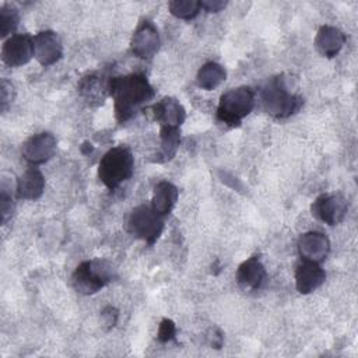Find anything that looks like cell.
I'll list each match as a JSON object with an SVG mask.
<instances>
[{
  "label": "cell",
  "instance_id": "8fae6325",
  "mask_svg": "<svg viewBox=\"0 0 358 358\" xmlns=\"http://www.w3.org/2000/svg\"><path fill=\"white\" fill-rule=\"evenodd\" d=\"M35 59L45 67L55 64L63 56V45L53 31H42L35 35Z\"/></svg>",
  "mask_w": 358,
  "mask_h": 358
},
{
  "label": "cell",
  "instance_id": "603a6c76",
  "mask_svg": "<svg viewBox=\"0 0 358 358\" xmlns=\"http://www.w3.org/2000/svg\"><path fill=\"white\" fill-rule=\"evenodd\" d=\"M20 15L18 10L11 4H4L0 7V36L6 38L11 35L18 27ZM13 36V35H11Z\"/></svg>",
  "mask_w": 358,
  "mask_h": 358
},
{
  "label": "cell",
  "instance_id": "52a82bcc",
  "mask_svg": "<svg viewBox=\"0 0 358 358\" xmlns=\"http://www.w3.org/2000/svg\"><path fill=\"white\" fill-rule=\"evenodd\" d=\"M57 148L56 137L49 131H41L28 137L22 147L21 154L22 158L31 165H41L49 161Z\"/></svg>",
  "mask_w": 358,
  "mask_h": 358
},
{
  "label": "cell",
  "instance_id": "5bb4252c",
  "mask_svg": "<svg viewBox=\"0 0 358 358\" xmlns=\"http://www.w3.org/2000/svg\"><path fill=\"white\" fill-rule=\"evenodd\" d=\"M154 120H157L161 127H180L182 123L186 119V112L182 103L172 98V96H165L157 103H154L150 108Z\"/></svg>",
  "mask_w": 358,
  "mask_h": 358
},
{
  "label": "cell",
  "instance_id": "4fadbf2b",
  "mask_svg": "<svg viewBox=\"0 0 358 358\" xmlns=\"http://www.w3.org/2000/svg\"><path fill=\"white\" fill-rule=\"evenodd\" d=\"M266 280V268L260 256L253 255L242 262L236 270V282L243 291H257Z\"/></svg>",
  "mask_w": 358,
  "mask_h": 358
},
{
  "label": "cell",
  "instance_id": "7402d4cb",
  "mask_svg": "<svg viewBox=\"0 0 358 358\" xmlns=\"http://www.w3.org/2000/svg\"><path fill=\"white\" fill-rule=\"evenodd\" d=\"M168 8L173 17L189 21L199 15L201 6H200V1H196V0H173V1H169Z\"/></svg>",
  "mask_w": 358,
  "mask_h": 358
},
{
  "label": "cell",
  "instance_id": "ba28073f",
  "mask_svg": "<svg viewBox=\"0 0 358 358\" xmlns=\"http://www.w3.org/2000/svg\"><path fill=\"white\" fill-rule=\"evenodd\" d=\"M348 211L347 199L340 193L320 194L312 204V214L327 225L340 224Z\"/></svg>",
  "mask_w": 358,
  "mask_h": 358
},
{
  "label": "cell",
  "instance_id": "5b68a950",
  "mask_svg": "<svg viewBox=\"0 0 358 358\" xmlns=\"http://www.w3.org/2000/svg\"><path fill=\"white\" fill-rule=\"evenodd\" d=\"M255 106V92L249 87H238L221 95L217 106V119L229 126L236 127L242 123Z\"/></svg>",
  "mask_w": 358,
  "mask_h": 358
},
{
  "label": "cell",
  "instance_id": "e0dca14e",
  "mask_svg": "<svg viewBox=\"0 0 358 358\" xmlns=\"http://www.w3.org/2000/svg\"><path fill=\"white\" fill-rule=\"evenodd\" d=\"M45 190V178L36 168L27 169L17 180L15 193L22 200H38Z\"/></svg>",
  "mask_w": 358,
  "mask_h": 358
},
{
  "label": "cell",
  "instance_id": "4316f807",
  "mask_svg": "<svg viewBox=\"0 0 358 358\" xmlns=\"http://www.w3.org/2000/svg\"><path fill=\"white\" fill-rule=\"evenodd\" d=\"M117 317H119V310L115 308V306H106L102 312H101V320H102V324L105 329H112L116 322H117Z\"/></svg>",
  "mask_w": 358,
  "mask_h": 358
},
{
  "label": "cell",
  "instance_id": "9c48e42d",
  "mask_svg": "<svg viewBox=\"0 0 358 358\" xmlns=\"http://www.w3.org/2000/svg\"><path fill=\"white\" fill-rule=\"evenodd\" d=\"M35 56L34 38L28 34H15L10 36L1 48V59L10 67L27 64Z\"/></svg>",
  "mask_w": 358,
  "mask_h": 358
},
{
  "label": "cell",
  "instance_id": "7a4b0ae2",
  "mask_svg": "<svg viewBox=\"0 0 358 358\" xmlns=\"http://www.w3.org/2000/svg\"><path fill=\"white\" fill-rule=\"evenodd\" d=\"M260 99L264 110L277 119H285L296 113L303 101L294 94L284 76H278L267 81L260 91Z\"/></svg>",
  "mask_w": 358,
  "mask_h": 358
},
{
  "label": "cell",
  "instance_id": "484cf974",
  "mask_svg": "<svg viewBox=\"0 0 358 358\" xmlns=\"http://www.w3.org/2000/svg\"><path fill=\"white\" fill-rule=\"evenodd\" d=\"M14 95H15V91H14L13 84L8 83L6 78H3L1 80V87H0V108H1L3 112L13 102Z\"/></svg>",
  "mask_w": 358,
  "mask_h": 358
},
{
  "label": "cell",
  "instance_id": "2e32d148",
  "mask_svg": "<svg viewBox=\"0 0 358 358\" xmlns=\"http://www.w3.org/2000/svg\"><path fill=\"white\" fill-rule=\"evenodd\" d=\"M345 34L341 29L331 25H323L316 34L315 45L322 56L333 59L345 45Z\"/></svg>",
  "mask_w": 358,
  "mask_h": 358
},
{
  "label": "cell",
  "instance_id": "cb8c5ba5",
  "mask_svg": "<svg viewBox=\"0 0 358 358\" xmlns=\"http://www.w3.org/2000/svg\"><path fill=\"white\" fill-rule=\"evenodd\" d=\"M15 211V204L13 200L11 193L6 187V185L1 182V192H0V220L1 225H6L8 220H11L13 214Z\"/></svg>",
  "mask_w": 358,
  "mask_h": 358
},
{
  "label": "cell",
  "instance_id": "3957f363",
  "mask_svg": "<svg viewBox=\"0 0 358 358\" xmlns=\"http://www.w3.org/2000/svg\"><path fill=\"white\" fill-rule=\"evenodd\" d=\"M134 171V158L129 147L117 145L108 150L99 161L98 178L109 189L116 190L129 180Z\"/></svg>",
  "mask_w": 358,
  "mask_h": 358
},
{
  "label": "cell",
  "instance_id": "d6986e66",
  "mask_svg": "<svg viewBox=\"0 0 358 358\" xmlns=\"http://www.w3.org/2000/svg\"><path fill=\"white\" fill-rule=\"evenodd\" d=\"M78 91L90 105H102L106 98V94H109L108 83L105 84L95 74L84 77L78 84Z\"/></svg>",
  "mask_w": 358,
  "mask_h": 358
},
{
  "label": "cell",
  "instance_id": "277c9868",
  "mask_svg": "<svg viewBox=\"0 0 358 358\" xmlns=\"http://www.w3.org/2000/svg\"><path fill=\"white\" fill-rule=\"evenodd\" d=\"M116 278V270L112 263L103 259L81 262L73 275L71 284L78 294L92 295L106 287Z\"/></svg>",
  "mask_w": 358,
  "mask_h": 358
},
{
  "label": "cell",
  "instance_id": "7c38bea8",
  "mask_svg": "<svg viewBox=\"0 0 358 358\" xmlns=\"http://www.w3.org/2000/svg\"><path fill=\"white\" fill-rule=\"evenodd\" d=\"M330 252L329 238L317 231H309L298 239V253L303 260L320 263Z\"/></svg>",
  "mask_w": 358,
  "mask_h": 358
},
{
  "label": "cell",
  "instance_id": "6da1fadb",
  "mask_svg": "<svg viewBox=\"0 0 358 358\" xmlns=\"http://www.w3.org/2000/svg\"><path fill=\"white\" fill-rule=\"evenodd\" d=\"M108 91L113 99L115 116L120 123L131 119L144 103L154 98V88L141 73L110 77Z\"/></svg>",
  "mask_w": 358,
  "mask_h": 358
},
{
  "label": "cell",
  "instance_id": "d4e9b609",
  "mask_svg": "<svg viewBox=\"0 0 358 358\" xmlns=\"http://www.w3.org/2000/svg\"><path fill=\"white\" fill-rule=\"evenodd\" d=\"M176 336V326L171 319H162L159 323L158 331H157V338L161 343H168L173 340Z\"/></svg>",
  "mask_w": 358,
  "mask_h": 358
},
{
  "label": "cell",
  "instance_id": "f1b7e54d",
  "mask_svg": "<svg viewBox=\"0 0 358 358\" xmlns=\"http://www.w3.org/2000/svg\"><path fill=\"white\" fill-rule=\"evenodd\" d=\"M207 341H208V344H210L213 348H217V350L221 348L222 341H224V336H222L221 330L217 329V327H211V329L208 330V333H207Z\"/></svg>",
  "mask_w": 358,
  "mask_h": 358
},
{
  "label": "cell",
  "instance_id": "9a60e30c",
  "mask_svg": "<svg viewBox=\"0 0 358 358\" xmlns=\"http://www.w3.org/2000/svg\"><path fill=\"white\" fill-rule=\"evenodd\" d=\"M326 280V273L319 263L303 260L295 268V285L299 294H310Z\"/></svg>",
  "mask_w": 358,
  "mask_h": 358
},
{
  "label": "cell",
  "instance_id": "ac0fdd59",
  "mask_svg": "<svg viewBox=\"0 0 358 358\" xmlns=\"http://www.w3.org/2000/svg\"><path fill=\"white\" fill-rule=\"evenodd\" d=\"M178 187L168 182L162 180L155 185L154 192H152V199H151V207L159 214V215H166L172 211L178 201Z\"/></svg>",
  "mask_w": 358,
  "mask_h": 358
},
{
  "label": "cell",
  "instance_id": "83f0119b",
  "mask_svg": "<svg viewBox=\"0 0 358 358\" xmlns=\"http://www.w3.org/2000/svg\"><path fill=\"white\" fill-rule=\"evenodd\" d=\"M228 1L225 0H201L200 6L201 10H206L208 13H218L227 7Z\"/></svg>",
  "mask_w": 358,
  "mask_h": 358
},
{
  "label": "cell",
  "instance_id": "ffe728a7",
  "mask_svg": "<svg viewBox=\"0 0 358 358\" xmlns=\"http://www.w3.org/2000/svg\"><path fill=\"white\" fill-rule=\"evenodd\" d=\"M227 78L225 69L215 62H208L203 64L196 76V83L201 90L211 91L215 90Z\"/></svg>",
  "mask_w": 358,
  "mask_h": 358
},
{
  "label": "cell",
  "instance_id": "44dd1931",
  "mask_svg": "<svg viewBox=\"0 0 358 358\" xmlns=\"http://www.w3.org/2000/svg\"><path fill=\"white\" fill-rule=\"evenodd\" d=\"M159 137H161V148H159V152L157 154L155 161L161 164L175 157L180 143V130L179 127L162 126L159 130Z\"/></svg>",
  "mask_w": 358,
  "mask_h": 358
},
{
  "label": "cell",
  "instance_id": "30bf717a",
  "mask_svg": "<svg viewBox=\"0 0 358 358\" xmlns=\"http://www.w3.org/2000/svg\"><path fill=\"white\" fill-rule=\"evenodd\" d=\"M159 45H161V39H159L158 29L148 20L143 21L137 27L130 41V48L133 55L144 60L152 59L158 53Z\"/></svg>",
  "mask_w": 358,
  "mask_h": 358
},
{
  "label": "cell",
  "instance_id": "8992f818",
  "mask_svg": "<svg viewBox=\"0 0 358 358\" xmlns=\"http://www.w3.org/2000/svg\"><path fill=\"white\" fill-rule=\"evenodd\" d=\"M127 228L133 236L151 246L162 234L164 220L151 206L140 204L130 213Z\"/></svg>",
  "mask_w": 358,
  "mask_h": 358
}]
</instances>
